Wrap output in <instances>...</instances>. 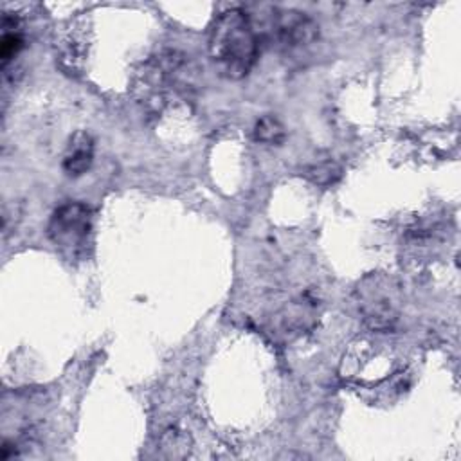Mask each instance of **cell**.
Listing matches in <instances>:
<instances>
[{
    "label": "cell",
    "instance_id": "obj_5",
    "mask_svg": "<svg viewBox=\"0 0 461 461\" xmlns=\"http://www.w3.org/2000/svg\"><path fill=\"white\" fill-rule=\"evenodd\" d=\"M94 160V139L86 131H76L63 155V169L70 176L83 175Z\"/></svg>",
    "mask_w": 461,
    "mask_h": 461
},
{
    "label": "cell",
    "instance_id": "obj_8",
    "mask_svg": "<svg viewBox=\"0 0 461 461\" xmlns=\"http://www.w3.org/2000/svg\"><path fill=\"white\" fill-rule=\"evenodd\" d=\"M304 175L308 176V180H312L317 185H328L340 178L342 169H340V166H337L331 160H322V162L308 166L304 169Z\"/></svg>",
    "mask_w": 461,
    "mask_h": 461
},
{
    "label": "cell",
    "instance_id": "obj_4",
    "mask_svg": "<svg viewBox=\"0 0 461 461\" xmlns=\"http://www.w3.org/2000/svg\"><path fill=\"white\" fill-rule=\"evenodd\" d=\"M362 319L373 331H389L396 326L398 308L393 297L391 286L380 290V281L375 279L373 286L362 290V299L358 303Z\"/></svg>",
    "mask_w": 461,
    "mask_h": 461
},
{
    "label": "cell",
    "instance_id": "obj_1",
    "mask_svg": "<svg viewBox=\"0 0 461 461\" xmlns=\"http://www.w3.org/2000/svg\"><path fill=\"white\" fill-rule=\"evenodd\" d=\"M209 54L220 74L229 79H241L252 70L259 54V36L245 11L229 9L212 22Z\"/></svg>",
    "mask_w": 461,
    "mask_h": 461
},
{
    "label": "cell",
    "instance_id": "obj_3",
    "mask_svg": "<svg viewBox=\"0 0 461 461\" xmlns=\"http://www.w3.org/2000/svg\"><path fill=\"white\" fill-rule=\"evenodd\" d=\"M267 34L279 49L295 50L313 43L319 36V27L308 14L301 11L279 9L274 11L267 25Z\"/></svg>",
    "mask_w": 461,
    "mask_h": 461
},
{
    "label": "cell",
    "instance_id": "obj_6",
    "mask_svg": "<svg viewBox=\"0 0 461 461\" xmlns=\"http://www.w3.org/2000/svg\"><path fill=\"white\" fill-rule=\"evenodd\" d=\"M22 47H23V36L20 32L18 20L9 13H5L2 20V40H0V58H2L4 68L9 65V61H13L18 56Z\"/></svg>",
    "mask_w": 461,
    "mask_h": 461
},
{
    "label": "cell",
    "instance_id": "obj_7",
    "mask_svg": "<svg viewBox=\"0 0 461 461\" xmlns=\"http://www.w3.org/2000/svg\"><path fill=\"white\" fill-rule=\"evenodd\" d=\"M254 139L263 144H281L285 140V126L274 115H263L254 126Z\"/></svg>",
    "mask_w": 461,
    "mask_h": 461
},
{
    "label": "cell",
    "instance_id": "obj_2",
    "mask_svg": "<svg viewBox=\"0 0 461 461\" xmlns=\"http://www.w3.org/2000/svg\"><path fill=\"white\" fill-rule=\"evenodd\" d=\"M92 216V209L81 202H67L52 212L47 236L65 258L77 259L86 254L94 227Z\"/></svg>",
    "mask_w": 461,
    "mask_h": 461
}]
</instances>
